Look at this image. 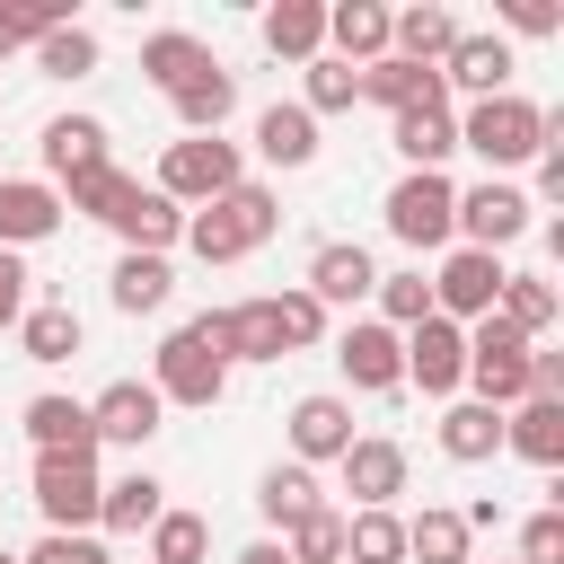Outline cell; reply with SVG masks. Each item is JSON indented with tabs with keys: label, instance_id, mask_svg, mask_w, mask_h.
<instances>
[{
	"label": "cell",
	"instance_id": "d590c367",
	"mask_svg": "<svg viewBox=\"0 0 564 564\" xmlns=\"http://www.w3.org/2000/svg\"><path fill=\"white\" fill-rule=\"evenodd\" d=\"M326 494H317V467H300V458H282V467H264V485H256V511L273 520V529H291V520H308Z\"/></svg>",
	"mask_w": 564,
	"mask_h": 564
},
{
	"label": "cell",
	"instance_id": "ab89813d",
	"mask_svg": "<svg viewBox=\"0 0 564 564\" xmlns=\"http://www.w3.org/2000/svg\"><path fill=\"white\" fill-rule=\"evenodd\" d=\"M273 546H282L291 564H344V511H335V502H317V511H308V520H291Z\"/></svg>",
	"mask_w": 564,
	"mask_h": 564
},
{
	"label": "cell",
	"instance_id": "ee69618b",
	"mask_svg": "<svg viewBox=\"0 0 564 564\" xmlns=\"http://www.w3.org/2000/svg\"><path fill=\"white\" fill-rule=\"evenodd\" d=\"M97 62H106V53H97V35H88L79 18H70V26H53V35L35 44V70H44V79H88Z\"/></svg>",
	"mask_w": 564,
	"mask_h": 564
},
{
	"label": "cell",
	"instance_id": "277c9868",
	"mask_svg": "<svg viewBox=\"0 0 564 564\" xmlns=\"http://www.w3.org/2000/svg\"><path fill=\"white\" fill-rule=\"evenodd\" d=\"M150 388H159V405H194V414H212V405L229 397V361H220V344L203 335V317H185V326L159 335Z\"/></svg>",
	"mask_w": 564,
	"mask_h": 564
},
{
	"label": "cell",
	"instance_id": "ffe728a7",
	"mask_svg": "<svg viewBox=\"0 0 564 564\" xmlns=\"http://www.w3.org/2000/svg\"><path fill=\"white\" fill-rule=\"evenodd\" d=\"M106 229L123 238V256H167V247L185 238V212H176L159 185H132V194H123V212H115Z\"/></svg>",
	"mask_w": 564,
	"mask_h": 564
},
{
	"label": "cell",
	"instance_id": "c3c4849f",
	"mask_svg": "<svg viewBox=\"0 0 564 564\" xmlns=\"http://www.w3.org/2000/svg\"><path fill=\"white\" fill-rule=\"evenodd\" d=\"M494 18H502L511 35H564V9H555V0H494ZM511 35H502V44H511Z\"/></svg>",
	"mask_w": 564,
	"mask_h": 564
},
{
	"label": "cell",
	"instance_id": "5bb4252c",
	"mask_svg": "<svg viewBox=\"0 0 564 564\" xmlns=\"http://www.w3.org/2000/svg\"><path fill=\"white\" fill-rule=\"evenodd\" d=\"M203 335L220 344V361L238 370V361H282L291 344H282V317H273V300H229V308H203Z\"/></svg>",
	"mask_w": 564,
	"mask_h": 564
},
{
	"label": "cell",
	"instance_id": "bcb514c9",
	"mask_svg": "<svg viewBox=\"0 0 564 564\" xmlns=\"http://www.w3.org/2000/svg\"><path fill=\"white\" fill-rule=\"evenodd\" d=\"M273 317H282V344H291V352L326 344V308H317V300H308L300 282H291V291H273Z\"/></svg>",
	"mask_w": 564,
	"mask_h": 564
},
{
	"label": "cell",
	"instance_id": "cb8c5ba5",
	"mask_svg": "<svg viewBox=\"0 0 564 564\" xmlns=\"http://www.w3.org/2000/svg\"><path fill=\"white\" fill-rule=\"evenodd\" d=\"M326 53L352 62V70H370L388 53V9L379 0H326Z\"/></svg>",
	"mask_w": 564,
	"mask_h": 564
},
{
	"label": "cell",
	"instance_id": "8992f818",
	"mask_svg": "<svg viewBox=\"0 0 564 564\" xmlns=\"http://www.w3.org/2000/svg\"><path fill=\"white\" fill-rule=\"evenodd\" d=\"M529 229H538V203H529V185H511V176L458 185V247H485V256H502V247H520Z\"/></svg>",
	"mask_w": 564,
	"mask_h": 564
},
{
	"label": "cell",
	"instance_id": "3957f363",
	"mask_svg": "<svg viewBox=\"0 0 564 564\" xmlns=\"http://www.w3.org/2000/svg\"><path fill=\"white\" fill-rule=\"evenodd\" d=\"M379 212H388V238L414 247V256H449L458 247V185H449V167H405Z\"/></svg>",
	"mask_w": 564,
	"mask_h": 564
},
{
	"label": "cell",
	"instance_id": "b9f144b4",
	"mask_svg": "<svg viewBox=\"0 0 564 564\" xmlns=\"http://www.w3.org/2000/svg\"><path fill=\"white\" fill-rule=\"evenodd\" d=\"M300 106H308V115H352V106H361V70L335 62V53H317L308 79H300Z\"/></svg>",
	"mask_w": 564,
	"mask_h": 564
},
{
	"label": "cell",
	"instance_id": "d6986e66",
	"mask_svg": "<svg viewBox=\"0 0 564 564\" xmlns=\"http://www.w3.org/2000/svg\"><path fill=\"white\" fill-rule=\"evenodd\" d=\"M388 141H397L405 167H449V150H458V106H449V97L405 106V115H388Z\"/></svg>",
	"mask_w": 564,
	"mask_h": 564
},
{
	"label": "cell",
	"instance_id": "9a60e30c",
	"mask_svg": "<svg viewBox=\"0 0 564 564\" xmlns=\"http://www.w3.org/2000/svg\"><path fill=\"white\" fill-rule=\"evenodd\" d=\"M317 308H361L370 291H379V264H370V247L361 238H326L317 256H308V282H300Z\"/></svg>",
	"mask_w": 564,
	"mask_h": 564
},
{
	"label": "cell",
	"instance_id": "7c38bea8",
	"mask_svg": "<svg viewBox=\"0 0 564 564\" xmlns=\"http://www.w3.org/2000/svg\"><path fill=\"white\" fill-rule=\"evenodd\" d=\"M282 432H291V458H300V467H335V458L352 449V397L308 388V397H291Z\"/></svg>",
	"mask_w": 564,
	"mask_h": 564
},
{
	"label": "cell",
	"instance_id": "681fc988",
	"mask_svg": "<svg viewBox=\"0 0 564 564\" xmlns=\"http://www.w3.org/2000/svg\"><path fill=\"white\" fill-rule=\"evenodd\" d=\"M26 282H35V273L0 247V335H18V317H26Z\"/></svg>",
	"mask_w": 564,
	"mask_h": 564
},
{
	"label": "cell",
	"instance_id": "52a82bcc",
	"mask_svg": "<svg viewBox=\"0 0 564 564\" xmlns=\"http://www.w3.org/2000/svg\"><path fill=\"white\" fill-rule=\"evenodd\" d=\"M502 256H485V247H449L423 282H432V317H449V326H476V317H494V300H502Z\"/></svg>",
	"mask_w": 564,
	"mask_h": 564
},
{
	"label": "cell",
	"instance_id": "7dc6e473",
	"mask_svg": "<svg viewBox=\"0 0 564 564\" xmlns=\"http://www.w3.org/2000/svg\"><path fill=\"white\" fill-rule=\"evenodd\" d=\"M511 564H564V502H538L520 520V555Z\"/></svg>",
	"mask_w": 564,
	"mask_h": 564
},
{
	"label": "cell",
	"instance_id": "1f68e13d",
	"mask_svg": "<svg viewBox=\"0 0 564 564\" xmlns=\"http://www.w3.org/2000/svg\"><path fill=\"white\" fill-rule=\"evenodd\" d=\"M18 352L44 361V370L70 361V352H79V308H70V300H26V317H18Z\"/></svg>",
	"mask_w": 564,
	"mask_h": 564
},
{
	"label": "cell",
	"instance_id": "30bf717a",
	"mask_svg": "<svg viewBox=\"0 0 564 564\" xmlns=\"http://www.w3.org/2000/svg\"><path fill=\"white\" fill-rule=\"evenodd\" d=\"M88 423H97V449H150L159 432H167V405H159V388L150 379H106L97 397H88Z\"/></svg>",
	"mask_w": 564,
	"mask_h": 564
},
{
	"label": "cell",
	"instance_id": "ba28073f",
	"mask_svg": "<svg viewBox=\"0 0 564 564\" xmlns=\"http://www.w3.org/2000/svg\"><path fill=\"white\" fill-rule=\"evenodd\" d=\"M335 370L352 397H397L405 388V335L379 326V317H344L335 326Z\"/></svg>",
	"mask_w": 564,
	"mask_h": 564
},
{
	"label": "cell",
	"instance_id": "4fadbf2b",
	"mask_svg": "<svg viewBox=\"0 0 564 564\" xmlns=\"http://www.w3.org/2000/svg\"><path fill=\"white\" fill-rule=\"evenodd\" d=\"M405 388H423V397H458V388H467V326H449V317L405 326Z\"/></svg>",
	"mask_w": 564,
	"mask_h": 564
},
{
	"label": "cell",
	"instance_id": "f546056e",
	"mask_svg": "<svg viewBox=\"0 0 564 564\" xmlns=\"http://www.w3.org/2000/svg\"><path fill=\"white\" fill-rule=\"evenodd\" d=\"M476 555V529L449 511V502H423L405 520V564H467Z\"/></svg>",
	"mask_w": 564,
	"mask_h": 564
},
{
	"label": "cell",
	"instance_id": "f5cc1de1",
	"mask_svg": "<svg viewBox=\"0 0 564 564\" xmlns=\"http://www.w3.org/2000/svg\"><path fill=\"white\" fill-rule=\"evenodd\" d=\"M467 564H511V555H467Z\"/></svg>",
	"mask_w": 564,
	"mask_h": 564
},
{
	"label": "cell",
	"instance_id": "7402d4cb",
	"mask_svg": "<svg viewBox=\"0 0 564 564\" xmlns=\"http://www.w3.org/2000/svg\"><path fill=\"white\" fill-rule=\"evenodd\" d=\"M467 26L441 9V0H414V9H388V53L397 62H423V70H441V53L458 44Z\"/></svg>",
	"mask_w": 564,
	"mask_h": 564
},
{
	"label": "cell",
	"instance_id": "44dd1931",
	"mask_svg": "<svg viewBox=\"0 0 564 564\" xmlns=\"http://www.w3.org/2000/svg\"><path fill=\"white\" fill-rule=\"evenodd\" d=\"M256 35H264V53L273 62H317L326 53V0H273L264 18H256Z\"/></svg>",
	"mask_w": 564,
	"mask_h": 564
},
{
	"label": "cell",
	"instance_id": "6da1fadb",
	"mask_svg": "<svg viewBox=\"0 0 564 564\" xmlns=\"http://www.w3.org/2000/svg\"><path fill=\"white\" fill-rule=\"evenodd\" d=\"M555 123H564V115H546V106L520 97V88H502V97L458 106V150H476L485 176H511V167H529V159L555 141Z\"/></svg>",
	"mask_w": 564,
	"mask_h": 564
},
{
	"label": "cell",
	"instance_id": "603a6c76",
	"mask_svg": "<svg viewBox=\"0 0 564 564\" xmlns=\"http://www.w3.org/2000/svg\"><path fill=\"white\" fill-rule=\"evenodd\" d=\"M502 449L529 467H564V397H520L502 414Z\"/></svg>",
	"mask_w": 564,
	"mask_h": 564
},
{
	"label": "cell",
	"instance_id": "836d02e7",
	"mask_svg": "<svg viewBox=\"0 0 564 564\" xmlns=\"http://www.w3.org/2000/svg\"><path fill=\"white\" fill-rule=\"evenodd\" d=\"M361 97H370V106H388V115H405V106H432V97H441V70L379 53V62L361 70Z\"/></svg>",
	"mask_w": 564,
	"mask_h": 564
},
{
	"label": "cell",
	"instance_id": "f907efd6",
	"mask_svg": "<svg viewBox=\"0 0 564 564\" xmlns=\"http://www.w3.org/2000/svg\"><path fill=\"white\" fill-rule=\"evenodd\" d=\"M529 203H564V123H555V141L538 150V185H529Z\"/></svg>",
	"mask_w": 564,
	"mask_h": 564
},
{
	"label": "cell",
	"instance_id": "e575fe53",
	"mask_svg": "<svg viewBox=\"0 0 564 564\" xmlns=\"http://www.w3.org/2000/svg\"><path fill=\"white\" fill-rule=\"evenodd\" d=\"M494 317H502V326H520V335L538 344V335L564 317V291H555L546 273H502V300H494Z\"/></svg>",
	"mask_w": 564,
	"mask_h": 564
},
{
	"label": "cell",
	"instance_id": "db71d44e",
	"mask_svg": "<svg viewBox=\"0 0 564 564\" xmlns=\"http://www.w3.org/2000/svg\"><path fill=\"white\" fill-rule=\"evenodd\" d=\"M0 564H18V555H9V546H0Z\"/></svg>",
	"mask_w": 564,
	"mask_h": 564
},
{
	"label": "cell",
	"instance_id": "d6a6232c",
	"mask_svg": "<svg viewBox=\"0 0 564 564\" xmlns=\"http://www.w3.org/2000/svg\"><path fill=\"white\" fill-rule=\"evenodd\" d=\"M212 62V44L203 35H185V26H159V35H141V79L167 97V88H185L194 70Z\"/></svg>",
	"mask_w": 564,
	"mask_h": 564
},
{
	"label": "cell",
	"instance_id": "9c48e42d",
	"mask_svg": "<svg viewBox=\"0 0 564 564\" xmlns=\"http://www.w3.org/2000/svg\"><path fill=\"white\" fill-rule=\"evenodd\" d=\"M26 502L44 511V529H97V502H106V476H97V458H44V449H35V476H26Z\"/></svg>",
	"mask_w": 564,
	"mask_h": 564
},
{
	"label": "cell",
	"instance_id": "4316f807",
	"mask_svg": "<svg viewBox=\"0 0 564 564\" xmlns=\"http://www.w3.org/2000/svg\"><path fill=\"white\" fill-rule=\"evenodd\" d=\"M441 458H458V467L502 458V414L476 405V397H449V405H441Z\"/></svg>",
	"mask_w": 564,
	"mask_h": 564
},
{
	"label": "cell",
	"instance_id": "2e32d148",
	"mask_svg": "<svg viewBox=\"0 0 564 564\" xmlns=\"http://www.w3.org/2000/svg\"><path fill=\"white\" fill-rule=\"evenodd\" d=\"M62 220H70V212H62V194H53L44 176H0V247H9V256L44 247Z\"/></svg>",
	"mask_w": 564,
	"mask_h": 564
},
{
	"label": "cell",
	"instance_id": "4dcf8cb0",
	"mask_svg": "<svg viewBox=\"0 0 564 564\" xmlns=\"http://www.w3.org/2000/svg\"><path fill=\"white\" fill-rule=\"evenodd\" d=\"M167 291H176L167 256H115V273H106V300H115L123 317H159V308H167Z\"/></svg>",
	"mask_w": 564,
	"mask_h": 564
},
{
	"label": "cell",
	"instance_id": "484cf974",
	"mask_svg": "<svg viewBox=\"0 0 564 564\" xmlns=\"http://www.w3.org/2000/svg\"><path fill=\"white\" fill-rule=\"evenodd\" d=\"M256 159H264V167H308V159H317V115H308L300 97H291V106L273 97V106L256 115Z\"/></svg>",
	"mask_w": 564,
	"mask_h": 564
},
{
	"label": "cell",
	"instance_id": "5b68a950",
	"mask_svg": "<svg viewBox=\"0 0 564 564\" xmlns=\"http://www.w3.org/2000/svg\"><path fill=\"white\" fill-rule=\"evenodd\" d=\"M229 185H247L238 141H220V132H185V141L159 150V194H167L176 212H203V203H220Z\"/></svg>",
	"mask_w": 564,
	"mask_h": 564
},
{
	"label": "cell",
	"instance_id": "74e56055",
	"mask_svg": "<svg viewBox=\"0 0 564 564\" xmlns=\"http://www.w3.org/2000/svg\"><path fill=\"white\" fill-rule=\"evenodd\" d=\"M141 564H212V520L167 502V511L150 520V555H141Z\"/></svg>",
	"mask_w": 564,
	"mask_h": 564
},
{
	"label": "cell",
	"instance_id": "f35d334b",
	"mask_svg": "<svg viewBox=\"0 0 564 564\" xmlns=\"http://www.w3.org/2000/svg\"><path fill=\"white\" fill-rule=\"evenodd\" d=\"M132 185H141V176H123V167L106 159V167H88V176H70V185H53V194H62V212H79V220H115Z\"/></svg>",
	"mask_w": 564,
	"mask_h": 564
},
{
	"label": "cell",
	"instance_id": "f1b7e54d",
	"mask_svg": "<svg viewBox=\"0 0 564 564\" xmlns=\"http://www.w3.org/2000/svg\"><path fill=\"white\" fill-rule=\"evenodd\" d=\"M167 511V485L150 476V467H132V476H115L106 485V502H97V529H115V538H150V520Z\"/></svg>",
	"mask_w": 564,
	"mask_h": 564
},
{
	"label": "cell",
	"instance_id": "e0dca14e",
	"mask_svg": "<svg viewBox=\"0 0 564 564\" xmlns=\"http://www.w3.org/2000/svg\"><path fill=\"white\" fill-rule=\"evenodd\" d=\"M511 88V44L502 35H458L449 53H441V97H502Z\"/></svg>",
	"mask_w": 564,
	"mask_h": 564
},
{
	"label": "cell",
	"instance_id": "d4e9b609",
	"mask_svg": "<svg viewBox=\"0 0 564 564\" xmlns=\"http://www.w3.org/2000/svg\"><path fill=\"white\" fill-rule=\"evenodd\" d=\"M88 167H106V123L97 115H53L44 123V185H70Z\"/></svg>",
	"mask_w": 564,
	"mask_h": 564
},
{
	"label": "cell",
	"instance_id": "83f0119b",
	"mask_svg": "<svg viewBox=\"0 0 564 564\" xmlns=\"http://www.w3.org/2000/svg\"><path fill=\"white\" fill-rule=\"evenodd\" d=\"M167 106H176V123H185V132H220V123L238 115V70L203 62L185 88H167Z\"/></svg>",
	"mask_w": 564,
	"mask_h": 564
},
{
	"label": "cell",
	"instance_id": "8fae6325",
	"mask_svg": "<svg viewBox=\"0 0 564 564\" xmlns=\"http://www.w3.org/2000/svg\"><path fill=\"white\" fill-rule=\"evenodd\" d=\"M335 476H344L352 511H397V494H405L414 458H405V441H388V432H352V449L335 458Z\"/></svg>",
	"mask_w": 564,
	"mask_h": 564
},
{
	"label": "cell",
	"instance_id": "f6af8a7d",
	"mask_svg": "<svg viewBox=\"0 0 564 564\" xmlns=\"http://www.w3.org/2000/svg\"><path fill=\"white\" fill-rule=\"evenodd\" d=\"M18 564H115V555H106V538H97V529H44Z\"/></svg>",
	"mask_w": 564,
	"mask_h": 564
},
{
	"label": "cell",
	"instance_id": "8d00e7d4",
	"mask_svg": "<svg viewBox=\"0 0 564 564\" xmlns=\"http://www.w3.org/2000/svg\"><path fill=\"white\" fill-rule=\"evenodd\" d=\"M344 564H405V511H344Z\"/></svg>",
	"mask_w": 564,
	"mask_h": 564
},
{
	"label": "cell",
	"instance_id": "ac0fdd59",
	"mask_svg": "<svg viewBox=\"0 0 564 564\" xmlns=\"http://www.w3.org/2000/svg\"><path fill=\"white\" fill-rule=\"evenodd\" d=\"M26 441L44 449V458H97V423H88V397H26Z\"/></svg>",
	"mask_w": 564,
	"mask_h": 564
},
{
	"label": "cell",
	"instance_id": "7a4b0ae2",
	"mask_svg": "<svg viewBox=\"0 0 564 564\" xmlns=\"http://www.w3.org/2000/svg\"><path fill=\"white\" fill-rule=\"evenodd\" d=\"M282 229V203H273V185H229L220 203H203V212H185V247L203 256V264H247L264 238Z\"/></svg>",
	"mask_w": 564,
	"mask_h": 564
},
{
	"label": "cell",
	"instance_id": "60d3db41",
	"mask_svg": "<svg viewBox=\"0 0 564 564\" xmlns=\"http://www.w3.org/2000/svg\"><path fill=\"white\" fill-rule=\"evenodd\" d=\"M53 26H70V0H0V62L35 53Z\"/></svg>",
	"mask_w": 564,
	"mask_h": 564
},
{
	"label": "cell",
	"instance_id": "816d5d0a",
	"mask_svg": "<svg viewBox=\"0 0 564 564\" xmlns=\"http://www.w3.org/2000/svg\"><path fill=\"white\" fill-rule=\"evenodd\" d=\"M238 564H291V555H282L273 538H256V546H238Z\"/></svg>",
	"mask_w": 564,
	"mask_h": 564
},
{
	"label": "cell",
	"instance_id": "7bdbcfd3",
	"mask_svg": "<svg viewBox=\"0 0 564 564\" xmlns=\"http://www.w3.org/2000/svg\"><path fill=\"white\" fill-rule=\"evenodd\" d=\"M370 300H379L370 317H379V326H397V335L432 317V282H423V264H405V273H379V291H370Z\"/></svg>",
	"mask_w": 564,
	"mask_h": 564
}]
</instances>
